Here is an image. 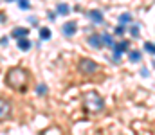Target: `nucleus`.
I'll list each match as a JSON object with an SVG mask.
<instances>
[{
	"label": "nucleus",
	"mask_w": 155,
	"mask_h": 135,
	"mask_svg": "<svg viewBox=\"0 0 155 135\" xmlns=\"http://www.w3.org/2000/svg\"><path fill=\"white\" fill-rule=\"evenodd\" d=\"M128 22H132V14H130V13H123V14L119 16V24L124 25V24H128Z\"/></svg>",
	"instance_id": "9b49d317"
},
{
	"label": "nucleus",
	"mask_w": 155,
	"mask_h": 135,
	"mask_svg": "<svg viewBox=\"0 0 155 135\" xmlns=\"http://www.w3.org/2000/svg\"><path fill=\"white\" fill-rule=\"evenodd\" d=\"M114 34H116V36H123V34H124V25H123V24L116 29V33H114Z\"/></svg>",
	"instance_id": "a211bd4d"
},
{
	"label": "nucleus",
	"mask_w": 155,
	"mask_h": 135,
	"mask_svg": "<svg viewBox=\"0 0 155 135\" xmlns=\"http://www.w3.org/2000/svg\"><path fill=\"white\" fill-rule=\"evenodd\" d=\"M76 29H78L76 22H65V24H63V27H61V31H63V34H65V36H72V34L76 33Z\"/></svg>",
	"instance_id": "423d86ee"
},
{
	"label": "nucleus",
	"mask_w": 155,
	"mask_h": 135,
	"mask_svg": "<svg viewBox=\"0 0 155 135\" xmlns=\"http://www.w3.org/2000/svg\"><path fill=\"white\" fill-rule=\"evenodd\" d=\"M45 92H47V88H45V85H40V87H38V94H40V95H43Z\"/></svg>",
	"instance_id": "aec40b11"
},
{
	"label": "nucleus",
	"mask_w": 155,
	"mask_h": 135,
	"mask_svg": "<svg viewBox=\"0 0 155 135\" xmlns=\"http://www.w3.org/2000/svg\"><path fill=\"white\" fill-rule=\"evenodd\" d=\"M128 58H130V61H139V59H141V52L130 50V52H128Z\"/></svg>",
	"instance_id": "ddd939ff"
},
{
	"label": "nucleus",
	"mask_w": 155,
	"mask_h": 135,
	"mask_svg": "<svg viewBox=\"0 0 155 135\" xmlns=\"http://www.w3.org/2000/svg\"><path fill=\"white\" fill-rule=\"evenodd\" d=\"M90 20H92L94 24H103V13H101L99 9H92V11H90Z\"/></svg>",
	"instance_id": "6e6552de"
},
{
	"label": "nucleus",
	"mask_w": 155,
	"mask_h": 135,
	"mask_svg": "<svg viewBox=\"0 0 155 135\" xmlns=\"http://www.w3.org/2000/svg\"><path fill=\"white\" fill-rule=\"evenodd\" d=\"M40 38H41V40H49V38H51V31H49L47 27H41V29H40Z\"/></svg>",
	"instance_id": "f8f14e48"
},
{
	"label": "nucleus",
	"mask_w": 155,
	"mask_h": 135,
	"mask_svg": "<svg viewBox=\"0 0 155 135\" xmlns=\"http://www.w3.org/2000/svg\"><path fill=\"white\" fill-rule=\"evenodd\" d=\"M88 43L92 45L94 49H101V47H103V38H101V34H92V36H88Z\"/></svg>",
	"instance_id": "0eeeda50"
},
{
	"label": "nucleus",
	"mask_w": 155,
	"mask_h": 135,
	"mask_svg": "<svg viewBox=\"0 0 155 135\" xmlns=\"http://www.w3.org/2000/svg\"><path fill=\"white\" fill-rule=\"evenodd\" d=\"M29 22H31V24H33V25H38V20H36V18H35V16H31V18H29Z\"/></svg>",
	"instance_id": "412c9836"
},
{
	"label": "nucleus",
	"mask_w": 155,
	"mask_h": 135,
	"mask_svg": "<svg viewBox=\"0 0 155 135\" xmlns=\"http://www.w3.org/2000/svg\"><path fill=\"white\" fill-rule=\"evenodd\" d=\"M11 34H13L15 38H24V36H27V34H29V31H27L25 27H15Z\"/></svg>",
	"instance_id": "1a4fd4ad"
},
{
	"label": "nucleus",
	"mask_w": 155,
	"mask_h": 135,
	"mask_svg": "<svg viewBox=\"0 0 155 135\" xmlns=\"http://www.w3.org/2000/svg\"><path fill=\"white\" fill-rule=\"evenodd\" d=\"M11 117V103L4 97H0V121H5Z\"/></svg>",
	"instance_id": "20e7f679"
},
{
	"label": "nucleus",
	"mask_w": 155,
	"mask_h": 135,
	"mask_svg": "<svg viewBox=\"0 0 155 135\" xmlns=\"http://www.w3.org/2000/svg\"><path fill=\"white\" fill-rule=\"evenodd\" d=\"M31 47V42L24 36V38H18V49H22V50H27Z\"/></svg>",
	"instance_id": "9d476101"
},
{
	"label": "nucleus",
	"mask_w": 155,
	"mask_h": 135,
	"mask_svg": "<svg viewBox=\"0 0 155 135\" xmlns=\"http://www.w3.org/2000/svg\"><path fill=\"white\" fill-rule=\"evenodd\" d=\"M101 38H103V45H108L110 49L114 47V40H112V36H108V34H103Z\"/></svg>",
	"instance_id": "2eb2a0df"
},
{
	"label": "nucleus",
	"mask_w": 155,
	"mask_h": 135,
	"mask_svg": "<svg viewBox=\"0 0 155 135\" xmlns=\"http://www.w3.org/2000/svg\"><path fill=\"white\" fill-rule=\"evenodd\" d=\"M85 104L92 112H101L103 106H105V101H103V97L97 92H87L85 94Z\"/></svg>",
	"instance_id": "f03ea898"
},
{
	"label": "nucleus",
	"mask_w": 155,
	"mask_h": 135,
	"mask_svg": "<svg viewBox=\"0 0 155 135\" xmlns=\"http://www.w3.org/2000/svg\"><path fill=\"white\" fill-rule=\"evenodd\" d=\"M5 2H11V0H5Z\"/></svg>",
	"instance_id": "4be33fe9"
},
{
	"label": "nucleus",
	"mask_w": 155,
	"mask_h": 135,
	"mask_svg": "<svg viewBox=\"0 0 155 135\" xmlns=\"http://www.w3.org/2000/svg\"><path fill=\"white\" fill-rule=\"evenodd\" d=\"M5 83H7L13 90H16V92H25L27 83H29V74H27L24 69L15 67V69H11V70L7 72Z\"/></svg>",
	"instance_id": "f257e3e1"
},
{
	"label": "nucleus",
	"mask_w": 155,
	"mask_h": 135,
	"mask_svg": "<svg viewBox=\"0 0 155 135\" xmlns=\"http://www.w3.org/2000/svg\"><path fill=\"white\" fill-rule=\"evenodd\" d=\"M79 70H81L83 74L90 76V74H94V72L97 70V63H94L92 59H81V61H79Z\"/></svg>",
	"instance_id": "7ed1b4c3"
},
{
	"label": "nucleus",
	"mask_w": 155,
	"mask_h": 135,
	"mask_svg": "<svg viewBox=\"0 0 155 135\" xmlns=\"http://www.w3.org/2000/svg\"><path fill=\"white\" fill-rule=\"evenodd\" d=\"M130 33H132V36H134V38H137V36H139V27H135V25H134V27L130 29Z\"/></svg>",
	"instance_id": "6ab92c4d"
},
{
	"label": "nucleus",
	"mask_w": 155,
	"mask_h": 135,
	"mask_svg": "<svg viewBox=\"0 0 155 135\" xmlns=\"http://www.w3.org/2000/svg\"><path fill=\"white\" fill-rule=\"evenodd\" d=\"M69 11H71V9H69L67 4H58V13H60V14H69Z\"/></svg>",
	"instance_id": "4468645a"
},
{
	"label": "nucleus",
	"mask_w": 155,
	"mask_h": 135,
	"mask_svg": "<svg viewBox=\"0 0 155 135\" xmlns=\"http://www.w3.org/2000/svg\"><path fill=\"white\" fill-rule=\"evenodd\" d=\"M16 2H18V7H20V9H29V7H31L29 0H16Z\"/></svg>",
	"instance_id": "f3484780"
},
{
	"label": "nucleus",
	"mask_w": 155,
	"mask_h": 135,
	"mask_svg": "<svg viewBox=\"0 0 155 135\" xmlns=\"http://www.w3.org/2000/svg\"><path fill=\"white\" fill-rule=\"evenodd\" d=\"M144 50H146V52H150V54H155V43L146 42V43H144Z\"/></svg>",
	"instance_id": "dca6fc26"
},
{
	"label": "nucleus",
	"mask_w": 155,
	"mask_h": 135,
	"mask_svg": "<svg viewBox=\"0 0 155 135\" xmlns=\"http://www.w3.org/2000/svg\"><path fill=\"white\" fill-rule=\"evenodd\" d=\"M112 49H114V59H116V61H117V59L121 58V54L128 50V43H126V42H121V43L114 45Z\"/></svg>",
	"instance_id": "39448f33"
}]
</instances>
